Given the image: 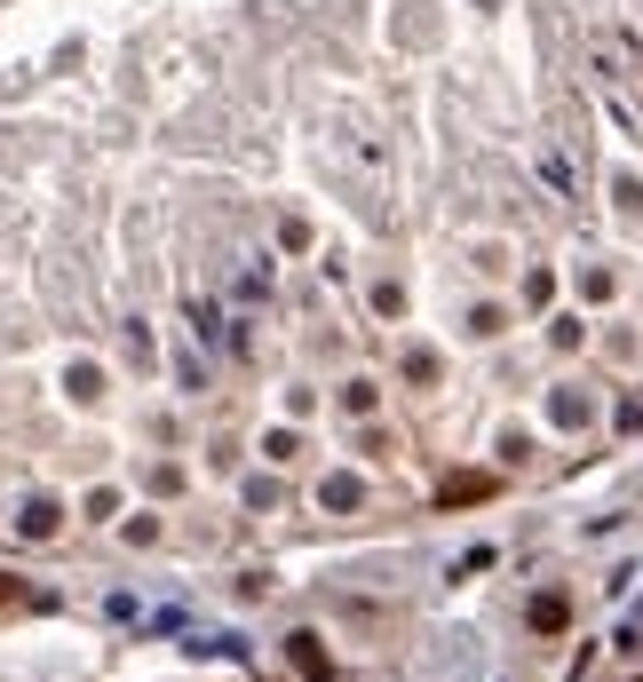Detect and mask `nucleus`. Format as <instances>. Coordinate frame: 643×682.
<instances>
[{
    "label": "nucleus",
    "mask_w": 643,
    "mask_h": 682,
    "mask_svg": "<svg viewBox=\"0 0 643 682\" xmlns=\"http://www.w3.org/2000/svg\"><path fill=\"white\" fill-rule=\"evenodd\" d=\"M56 524H64V516H56V500H24V516H16V532H24V539H56Z\"/></svg>",
    "instance_id": "1"
},
{
    "label": "nucleus",
    "mask_w": 643,
    "mask_h": 682,
    "mask_svg": "<svg viewBox=\"0 0 643 682\" xmlns=\"http://www.w3.org/2000/svg\"><path fill=\"white\" fill-rule=\"evenodd\" d=\"M294 667L311 674V682H334V659H326V643H318V635H294Z\"/></svg>",
    "instance_id": "2"
},
{
    "label": "nucleus",
    "mask_w": 643,
    "mask_h": 682,
    "mask_svg": "<svg viewBox=\"0 0 643 682\" xmlns=\"http://www.w3.org/2000/svg\"><path fill=\"white\" fill-rule=\"evenodd\" d=\"M326 508H334V516H342V508H358L365 500V485H358V476H326V492H318Z\"/></svg>",
    "instance_id": "3"
},
{
    "label": "nucleus",
    "mask_w": 643,
    "mask_h": 682,
    "mask_svg": "<svg viewBox=\"0 0 643 682\" xmlns=\"http://www.w3.org/2000/svg\"><path fill=\"white\" fill-rule=\"evenodd\" d=\"M564 620H572V603H564V595H532V627H540V635H556Z\"/></svg>",
    "instance_id": "4"
},
{
    "label": "nucleus",
    "mask_w": 643,
    "mask_h": 682,
    "mask_svg": "<svg viewBox=\"0 0 643 682\" xmlns=\"http://www.w3.org/2000/svg\"><path fill=\"white\" fill-rule=\"evenodd\" d=\"M485 492H493V476H453V485L437 492V500H445V508H461V500H485Z\"/></svg>",
    "instance_id": "5"
},
{
    "label": "nucleus",
    "mask_w": 643,
    "mask_h": 682,
    "mask_svg": "<svg viewBox=\"0 0 643 682\" xmlns=\"http://www.w3.org/2000/svg\"><path fill=\"white\" fill-rule=\"evenodd\" d=\"M72 397L95 405V397H104V373H95V365H72Z\"/></svg>",
    "instance_id": "6"
},
{
    "label": "nucleus",
    "mask_w": 643,
    "mask_h": 682,
    "mask_svg": "<svg viewBox=\"0 0 643 682\" xmlns=\"http://www.w3.org/2000/svg\"><path fill=\"white\" fill-rule=\"evenodd\" d=\"M262 453H270V461H294L302 445H294V429H270V436H262Z\"/></svg>",
    "instance_id": "7"
},
{
    "label": "nucleus",
    "mask_w": 643,
    "mask_h": 682,
    "mask_svg": "<svg viewBox=\"0 0 643 682\" xmlns=\"http://www.w3.org/2000/svg\"><path fill=\"white\" fill-rule=\"evenodd\" d=\"M0 603H16V579H0Z\"/></svg>",
    "instance_id": "8"
}]
</instances>
